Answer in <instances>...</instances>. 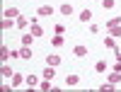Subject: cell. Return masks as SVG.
Segmentation results:
<instances>
[{
    "label": "cell",
    "instance_id": "1",
    "mask_svg": "<svg viewBox=\"0 0 121 92\" xmlns=\"http://www.w3.org/2000/svg\"><path fill=\"white\" fill-rule=\"evenodd\" d=\"M22 83H27V75H22V73H15L10 78V87H22Z\"/></svg>",
    "mask_w": 121,
    "mask_h": 92
},
{
    "label": "cell",
    "instance_id": "2",
    "mask_svg": "<svg viewBox=\"0 0 121 92\" xmlns=\"http://www.w3.org/2000/svg\"><path fill=\"white\" fill-rule=\"evenodd\" d=\"M53 15V7L51 5H39L36 7V17H51Z\"/></svg>",
    "mask_w": 121,
    "mask_h": 92
},
{
    "label": "cell",
    "instance_id": "3",
    "mask_svg": "<svg viewBox=\"0 0 121 92\" xmlns=\"http://www.w3.org/2000/svg\"><path fill=\"white\" fill-rule=\"evenodd\" d=\"M60 61H63V58H60L58 53H48V56H46V66H53V68H58V66H60Z\"/></svg>",
    "mask_w": 121,
    "mask_h": 92
},
{
    "label": "cell",
    "instance_id": "4",
    "mask_svg": "<svg viewBox=\"0 0 121 92\" xmlns=\"http://www.w3.org/2000/svg\"><path fill=\"white\" fill-rule=\"evenodd\" d=\"M73 56H75V58H85V56H87V46H82V44L73 46Z\"/></svg>",
    "mask_w": 121,
    "mask_h": 92
},
{
    "label": "cell",
    "instance_id": "5",
    "mask_svg": "<svg viewBox=\"0 0 121 92\" xmlns=\"http://www.w3.org/2000/svg\"><path fill=\"white\" fill-rule=\"evenodd\" d=\"M78 83H80V75H78V73H70V75H65V85H68V87H75Z\"/></svg>",
    "mask_w": 121,
    "mask_h": 92
},
{
    "label": "cell",
    "instance_id": "6",
    "mask_svg": "<svg viewBox=\"0 0 121 92\" xmlns=\"http://www.w3.org/2000/svg\"><path fill=\"white\" fill-rule=\"evenodd\" d=\"M58 12L63 15V17H70V15H73V5H70V3H63V5L58 7Z\"/></svg>",
    "mask_w": 121,
    "mask_h": 92
},
{
    "label": "cell",
    "instance_id": "7",
    "mask_svg": "<svg viewBox=\"0 0 121 92\" xmlns=\"http://www.w3.org/2000/svg\"><path fill=\"white\" fill-rule=\"evenodd\" d=\"M29 32H32V34L39 39V36H44V27L39 24V22H36V24H29Z\"/></svg>",
    "mask_w": 121,
    "mask_h": 92
},
{
    "label": "cell",
    "instance_id": "8",
    "mask_svg": "<svg viewBox=\"0 0 121 92\" xmlns=\"http://www.w3.org/2000/svg\"><path fill=\"white\" fill-rule=\"evenodd\" d=\"M12 27H17V22H12L10 17H3V22H0V29H3V32H7V29H12Z\"/></svg>",
    "mask_w": 121,
    "mask_h": 92
},
{
    "label": "cell",
    "instance_id": "9",
    "mask_svg": "<svg viewBox=\"0 0 121 92\" xmlns=\"http://www.w3.org/2000/svg\"><path fill=\"white\" fill-rule=\"evenodd\" d=\"M3 17H10V19H17V17H19V10H17V7H5Z\"/></svg>",
    "mask_w": 121,
    "mask_h": 92
},
{
    "label": "cell",
    "instance_id": "10",
    "mask_svg": "<svg viewBox=\"0 0 121 92\" xmlns=\"http://www.w3.org/2000/svg\"><path fill=\"white\" fill-rule=\"evenodd\" d=\"M63 44H65V39H63V34H53V39H51V46H53V48H60Z\"/></svg>",
    "mask_w": 121,
    "mask_h": 92
},
{
    "label": "cell",
    "instance_id": "11",
    "mask_svg": "<svg viewBox=\"0 0 121 92\" xmlns=\"http://www.w3.org/2000/svg\"><path fill=\"white\" fill-rule=\"evenodd\" d=\"M90 19H92V10H80V22H82V24H87L90 22Z\"/></svg>",
    "mask_w": 121,
    "mask_h": 92
},
{
    "label": "cell",
    "instance_id": "12",
    "mask_svg": "<svg viewBox=\"0 0 121 92\" xmlns=\"http://www.w3.org/2000/svg\"><path fill=\"white\" fill-rule=\"evenodd\" d=\"M19 58H22V61L32 58V46H22V48H19Z\"/></svg>",
    "mask_w": 121,
    "mask_h": 92
},
{
    "label": "cell",
    "instance_id": "13",
    "mask_svg": "<svg viewBox=\"0 0 121 92\" xmlns=\"http://www.w3.org/2000/svg\"><path fill=\"white\" fill-rule=\"evenodd\" d=\"M34 39H36V36H34L32 32H24V34H22V46H32Z\"/></svg>",
    "mask_w": 121,
    "mask_h": 92
},
{
    "label": "cell",
    "instance_id": "14",
    "mask_svg": "<svg viewBox=\"0 0 121 92\" xmlns=\"http://www.w3.org/2000/svg\"><path fill=\"white\" fill-rule=\"evenodd\" d=\"M39 90H41V92H48V90H53V85H51V80H39Z\"/></svg>",
    "mask_w": 121,
    "mask_h": 92
},
{
    "label": "cell",
    "instance_id": "15",
    "mask_svg": "<svg viewBox=\"0 0 121 92\" xmlns=\"http://www.w3.org/2000/svg\"><path fill=\"white\" fill-rule=\"evenodd\" d=\"M15 22H17V27H19V29H27V27H29V24H32V22H29V19H27V17H24V15H19V17H17V19H15Z\"/></svg>",
    "mask_w": 121,
    "mask_h": 92
},
{
    "label": "cell",
    "instance_id": "16",
    "mask_svg": "<svg viewBox=\"0 0 121 92\" xmlns=\"http://www.w3.org/2000/svg\"><path fill=\"white\" fill-rule=\"evenodd\" d=\"M44 78H46V80H53V78H56V68H53V66H46V68H44Z\"/></svg>",
    "mask_w": 121,
    "mask_h": 92
},
{
    "label": "cell",
    "instance_id": "17",
    "mask_svg": "<svg viewBox=\"0 0 121 92\" xmlns=\"http://www.w3.org/2000/svg\"><path fill=\"white\" fill-rule=\"evenodd\" d=\"M107 80H109V83H114V85H119V83H121V73H116V70H112V73L107 75Z\"/></svg>",
    "mask_w": 121,
    "mask_h": 92
},
{
    "label": "cell",
    "instance_id": "18",
    "mask_svg": "<svg viewBox=\"0 0 121 92\" xmlns=\"http://www.w3.org/2000/svg\"><path fill=\"white\" fill-rule=\"evenodd\" d=\"M27 85H29V87H39V75L29 73V75H27Z\"/></svg>",
    "mask_w": 121,
    "mask_h": 92
},
{
    "label": "cell",
    "instance_id": "19",
    "mask_svg": "<svg viewBox=\"0 0 121 92\" xmlns=\"http://www.w3.org/2000/svg\"><path fill=\"white\" fill-rule=\"evenodd\" d=\"M95 70H97V73H107V70H109L107 61H97V63H95Z\"/></svg>",
    "mask_w": 121,
    "mask_h": 92
},
{
    "label": "cell",
    "instance_id": "20",
    "mask_svg": "<svg viewBox=\"0 0 121 92\" xmlns=\"http://www.w3.org/2000/svg\"><path fill=\"white\" fill-rule=\"evenodd\" d=\"M0 75H3V78H12V75H15V70L10 68V66L3 63V68H0Z\"/></svg>",
    "mask_w": 121,
    "mask_h": 92
},
{
    "label": "cell",
    "instance_id": "21",
    "mask_svg": "<svg viewBox=\"0 0 121 92\" xmlns=\"http://www.w3.org/2000/svg\"><path fill=\"white\" fill-rule=\"evenodd\" d=\"M112 27H121V17H109L107 19V29H112Z\"/></svg>",
    "mask_w": 121,
    "mask_h": 92
},
{
    "label": "cell",
    "instance_id": "22",
    "mask_svg": "<svg viewBox=\"0 0 121 92\" xmlns=\"http://www.w3.org/2000/svg\"><path fill=\"white\" fill-rule=\"evenodd\" d=\"M0 58H3V63H5L7 58H12V51H10L7 46H3V51H0Z\"/></svg>",
    "mask_w": 121,
    "mask_h": 92
},
{
    "label": "cell",
    "instance_id": "23",
    "mask_svg": "<svg viewBox=\"0 0 121 92\" xmlns=\"http://www.w3.org/2000/svg\"><path fill=\"white\" fill-rule=\"evenodd\" d=\"M104 46H107V48H116V39L107 34V39H104Z\"/></svg>",
    "mask_w": 121,
    "mask_h": 92
},
{
    "label": "cell",
    "instance_id": "24",
    "mask_svg": "<svg viewBox=\"0 0 121 92\" xmlns=\"http://www.w3.org/2000/svg\"><path fill=\"white\" fill-rule=\"evenodd\" d=\"M53 34H63V36H65V24L56 22V24H53Z\"/></svg>",
    "mask_w": 121,
    "mask_h": 92
},
{
    "label": "cell",
    "instance_id": "25",
    "mask_svg": "<svg viewBox=\"0 0 121 92\" xmlns=\"http://www.w3.org/2000/svg\"><path fill=\"white\" fill-rule=\"evenodd\" d=\"M99 90H104V92H112V90H116V85L107 80V83H102V85H99Z\"/></svg>",
    "mask_w": 121,
    "mask_h": 92
},
{
    "label": "cell",
    "instance_id": "26",
    "mask_svg": "<svg viewBox=\"0 0 121 92\" xmlns=\"http://www.w3.org/2000/svg\"><path fill=\"white\" fill-rule=\"evenodd\" d=\"M107 32H109V36L119 39V36H121V27H112V29H107Z\"/></svg>",
    "mask_w": 121,
    "mask_h": 92
},
{
    "label": "cell",
    "instance_id": "27",
    "mask_svg": "<svg viewBox=\"0 0 121 92\" xmlns=\"http://www.w3.org/2000/svg\"><path fill=\"white\" fill-rule=\"evenodd\" d=\"M99 3H102V7H104V10H112V7L116 5V0H99Z\"/></svg>",
    "mask_w": 121,
    "mask_h": 92
},
{
    "label": "cell",
    "instance_id": "28",
    "mask_svg": "<svg viewBox=\"0 0 121 92\" xmlns=\"http://www.w3.org/2000/svg\"><path fill=\"white\" fill-rule=\"evenodd\" d=\"M114 70H116V73H121V61H116V63H114Z\"/></svg>",
    "mask_w": 121,
    "mask_h": 92
}]
</instances>
